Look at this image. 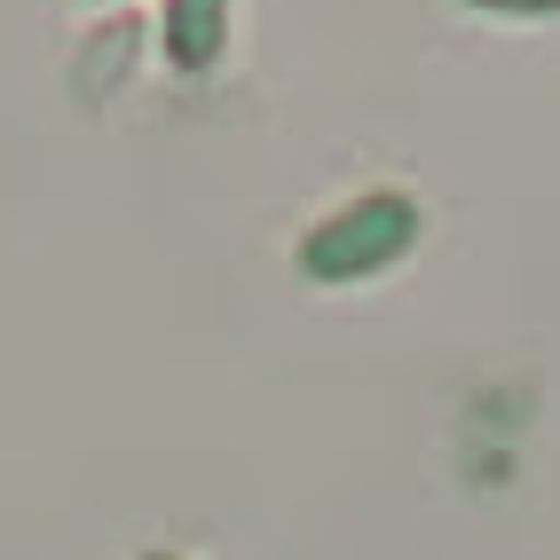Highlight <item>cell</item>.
<instances>
[{
  "label": "cell",
  "mask_w": 560,
  "mask_h": 560,
  "mask_svg": "<svg viewBox=\"0 0 560 560\" xmlns=\"http://www.w3.org/2000/svg\"><path fill=\"white\" fill-rule=\"evenodd\" d=\"M419 230H427V213H419V198H402V190H363V198H348V206H331L316 230L301 237V277H316V284H371V277H387L395 260L419 245Z\"/></svg>",
  "instance_id": "cell-1"
},
{
  "label": "cell",
  "mask_w": 560,
  "mask_h": 560,
  "mask_svg": "<svg viewBox=\"0 0 560 560\" xmlns=\"http://www.w3.org/2000/svg\"><path fill=\"white\" fill-rule=\"evenodd\" d=\"M159 40L182 80H206L230 48V0H159Z\"/></svg>",
  "instance_id": "cell-2"
},
{
  "label": "cell",
  "mask_w": 560,
  "mask_h": 560,
  "mask_svg": "<svg viewBox=\"0 0 560 560\" xmlns=\"http://www.w3.org/2000/svg\"><path fill=\"white\" fill-rule=\"evenodd\" d=\"M466 9H490V16H560V0H466Z\"/></svg>",
  "instance_id": "cell-3"
},
{
  "label": "cell",
  "mask_w": 560,
  "mask_h": 560,
  "mask_svg": "<svg viewBox=\"0 0 560 560\" xmlns=\"http://www.w3.org/2000/svg\"><path fill=\"white\" fill-rule=\"evenodd\" d=\"M142 560H182V552H142Z\"/></svg>",
  "instance_id": "cell-4"
}]
</instances>
